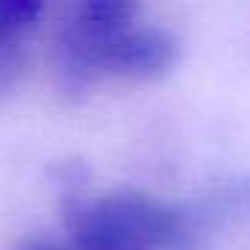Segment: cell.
I'll return each mask as SVG.
<instances>
[{"label": "cell", "mask_w": 250, "mask_h": 250, "mask_svg": "<svg viewBox=\"0 0 250 250\" xmlns=\"http://www.w3.org/2000/svg\"><path fill=\"white\" fill-rule=\"evenodd\" d=\"M136 3L139 0H77L74 15L68 21L62 39V56H74L88 50L121 30L136 24Z\"/></svg>", "instance_id": "obj_3"}, {"label": "cell", "mask_w": 250, "mask_h": 250, "mask_svg": "<svg viewBox=\"0 0 250 250\" xmlns=\"http://www.w3.org/2000/svg\"><path fill=\"white\" fill-rule=\"evenodd\" d=\"M18 30L12 27L6 9H3V0H0V50H15L18 47Z\"/></svg>", "instance_id": "obj_6"}, {"label": "cell", "mask_w": 250, "mask_h": 250, "mask_svg": "<svg viewBox=\"0 0 250 250\" xmlns=\"http://www.w3.org/2000/svg\"><path fill=\"white\" fill-rule=\"evenodd\" d=\"M3 9L18 33H27L44 12V0H3Z\"/></svg>", "instance_id": "obj_4"}, {"label": "cell", "mask_w": 250, "mask_h": 250, "mask_svg": "<svg viewBox=\"0 0 250 250\" xmlns=\"http://www.w3.org/2000/svg\"><path fill=\"white\" fill-rule=\"evenodd\" d=\"M65 232L80 250H168L183 241V215L133 188L65 203Z\"/></svg>", "instance_id": "obj_1"}, {"label": "cell", "mask_w": 250, "mask_h": 250, "mask_svg": "<svg viewBox=\"0 0 250 250\" xmlns=\"http://www.w3.org/2000/svg\"><path fill=\"white\" fill-rule=\"evenodd\" d=\"M18 250H80L74 241H59V238H47V235H33L27 241L18 244Z\"/></svg>", "instance_id": "obj_5"}, {"label": "cell", "mask_w": 250, "mask_h": 250, "mask_svg": "<svg viewBox=\"0 0 250 250\" xmlns=\"http://www.w3.org/2000/svg\"><path fill=\"white\" fill-rule=\"evenodd\" d=\"M177 59V44L168 33L133 24L118 36L80 50L65 59L71 74H109L127 80H153L165 74Z\"/></svg>", "instance_id": "obj_2"}]
</instances>
